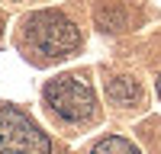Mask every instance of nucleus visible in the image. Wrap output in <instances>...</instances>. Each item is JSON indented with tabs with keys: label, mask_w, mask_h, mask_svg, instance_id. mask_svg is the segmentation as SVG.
Instances as JSON below:
<instances>
[{
	"label": "nucleus",
	"mask_w": 161,
	"mask_h": 154,
	"mask_svg": "<svg viewBox=\"0 0 161 154\" xmlns=\"http://www.w3.org/2000/svg\"><path fill=\"white\" fill-rule=\"evenodd\" d=\"M0 154H52L48 135L16 106L0 109Z\"/></svg>",
	"instance_id": "obj_2"
},
{
	"label": "nucleus",
	"mask_w": 161,
	"mask_h": 154,
	"mask_svg": "<svg viewBox=\"0 0 161 154\" xmlns=\"http://www.w3.org/2000/svg\"><path fill=\"white\" fill-rule=\"evenodd\" d=\"M90 154H139V148L132 145V141L119 138V135H110V138L97 141V145H93V151H90Z\"/></svg>",
	"instance_id": "obj_5"
},
{
	"label": "nucleus",
	"mask_w": 161,
	"mask_h": 154,
	"mask_svg": "<svg viewBox=\"0 0 161 154\" xmlns=\"http://www.w3.org/2000/svg\"><path fill=\"white\" fill-rule=\"evenodd\" d=\"M45 103L68 122H84V119L93 116V109H97L93 90L84 80L71 77V74H61V77L45 84Z\"/></svg>",
	"instance_id": "obj_3"
},
{
	"label": "nucleus",
	"mask_w": 161,
	"mask_h": 154,
	"mask_svg": "<svg viewBox=\"0 0 161 154\" xmlns=\"http://www.w3.org/2000/svg\"><path fill=\"white\" fill-rule=\"evenodd\" d=\"M106 96H110L116 106H136L142 100V87H139V80H132V77H113V80L106 84Z\"/></svg>",
	"instance_id": "obj_4"
},
{
	"label": "nucleus",
	"mask_w": 161,
	"mask_h": 154,
	"mask_svg": "<svg viewBox=\"0 0 161 154\" xmlns=\"http://www.w3.org/2000/svg\"><path fill=\"white\" fill-rule=\"evenodd\" d=\"M26 42L42 58H64L80 45L77 26L55 10H42L26 19Z\"/></svg>",
	"instance_id": "obj_1"
},
{
	"label": "nucleus",
	"mask_w": 161,
	"mask_h": 154,
	"mask_svg": "<svg viewBox=\"0 0 161 154\" xmlns=\"http://www.w3.org/2000/svg\"><path fill=\"white\" fill-rule=\"evenodd\" d=\"M158 96H161V77H158Z\"/></svg>",
	"instance_id": "obj_6"
}]
</instances>
